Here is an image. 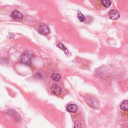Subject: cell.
Masks as SVG:
<instances>
[{
	"label": "cell",
	"instance_id": "1",
	"mask_svg": "<svg viewBox=\"0 0 128 128\" xmlns=\"http://www.w3.org/2000/svg\"><path fill=\"white\" fill-rule=\"evenodd\" d=\"M10 16L15 20L20 21L22 20V14L17 10H14L10 14Z\"/></svg>",
	"mask_w": 128,
	"mask_h": 128
},
{
	"label": "cell",
	"instance_id": "2",
	"mask_svg": "<svg viewBox=\"0 0 128 128\" xmlns=\"http://www.w3.org/2000/svg\"><path fill=\"white\" fill-rule=\"evenodd\" d=\"M20 60L24 64H29L31 62V56L28 52H26L21 56Z\"/></svg>",
	"mask_w": 128,
	"mask_h": 128
},
{
	"label": "cell",
	"instance_id": "9",
	"mask_svg": "<svg viewBox=\"0 0 128 128\" xmlns=\"http://www.w3.org/2000/svg\"><path fill=\"white\" fill-rule=\"evenodd\" d=\"M101 2H102V4L106 8L109 7L112 4L111 0H102L101 1Z\"/></svg>",
	"mask_w": 128,
	"mask_h": 128
},
{
	"label": "cell",
	"instance_id": "8",
	"mask_svg": "<svg viewBox=\"0 0 128 128\" xmlns=\"http://www.w3.org/2000/svg\"><path fill=\"white\" fill-rule=\"evenodd\" d=\"M51 77L54 80L56 81V82L60 81L61 78L60 75L59 74L56 73V72H54V73L52 74L51 75Z\"/></svg>",
	"mask_w": 128,
	"mask_h": 128
},
{
	"label": "cell",
	"instance_id": "4",
	"mask_svg": "<svg viewBox=\"0 0 128 128\" xmlns=\"http://www.w3.org/2000/svg\"><path fill=\"white\" fill-rule=\"evenodd\" d=\"M108 16L112 20H117L120 16L118 12L116 10H110L108 12Z\"/></svg>",
	"mask_w": 128,
	"mask_h": 128
},
{
	"label": "cell",
	"instance_id": "3",
	"mask_svg": "<svg viewBox=\"0 0 128 128\" xmlns=\"http://www.w3.org/2000/svg\"><path fill=\"white\" fill-rule=\"evenodd\" d=\"M50 92L54 95L58 96L62 92V89L58 86L54 84L50 88Z\"/></svg>",
	"mask_w": 128,
	"mask_h": 128
},
{
	"label": "cell",
	"instance_id": "11",
	"mask_svg": "<svg viewBox=\"0 0 128 128\" xmlns=\"http://www.w3.org/2000/svg\"><path fill=\"white\" fill-rule=\"evenodd\" d=\"M57 46H58L59 48H60V49L62 50L64 52H65V53L67 54L68 53V50H67V49L66 48V47L62 44L61 42H59L57 44Z\"/></svg>",
	"mask_w": 128,
	"mask_h": 128
},
{
	"label": "cell",
	"instance_id": "6",
	"mask_svg": "<svg viewBox=\"0 0 128 128\" xmlns=\"http://www.w3.org/2000/svg\"><path fill=\"white\" fill-rule=\"evenodd\" d=\"M66 110L70 112H75L78 110V106L75 104H70L67 106Z\"/></svg>",
	"mask_w": 128,
	"mask_h": 128
},
{
	"label": "cell",
	"instance_id": "10",
	"mask_svg": "<svg viewBox=\"0 0 128 128\" xmlns=\"http://www.w3.org/2000/svg\"><path fill=\"white\" fill-rule=\"evenodd\" d=\"M77 16L78 19L80 21V22H83L85 20V17L83 15V14L80 11H78V14H77Z\"/></svg>",
	"mask_w": 128,
	"mask_h": 128
},
{
	"label": "cell",
	"instance_id": "7",
	"mask_svg": "<svg viewBox=\"0 0 128 128\" xmlns=\"http://www.w3.org/2000/svg\"><path fill=\"white\" fill-rule=\"evenodd\" d=\"M120 108L124 110H128V100H124L120 104Z\"/></svg>",
	"mask_w": 128,
	"mask_h": 128
},
{
	"label": "cell",
	"instance_id": "5",
	"mask_svg": "<svg viewBox=\"0 0 128 128\" xmlns=\"http://www.w3.org/2000/svg\"><path fill=\"white\" fill-rule=\"evenodd\" d=\"M39 32L43 35H46L49 34L50 32V28L47 25L43 24L40 26L38 30Z\"/></svg>",
	"mask_w": 128,
	"mask_h": 128
}]
</instances>
